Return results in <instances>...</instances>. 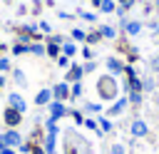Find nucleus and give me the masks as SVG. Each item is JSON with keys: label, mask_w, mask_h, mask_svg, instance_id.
I'll return each instance as SVG.
<instances>
[{"label": "nucleus", "mask_w": 159, "mask_h": 154, "mask_svg": "<svg viewBox=\"0 0 159 154\" xmlns=\"http://www.w3.org/2000/svg\"><path fill=\"white\" fill-rule=\"evenodd\" d=\"M97 124L102 127V132H109V129H112V122H109V119H99Z\"/></svg>", "instance_id": "2eb2a0df"}, {"label": "nucleus", "mask_w": 159, "mask_h": 154, "mask_svg": "<svg viewBox=\"0 0 159 154\" xmlns=\"http://www.w3.org/2000/svg\"><path fill=\"white\" fill-rule=\"evenodd\" d=\"M102 35H104V37H114V30H112V27H107V25H104V27H102Z\"/></svg>", "instance_id": "4be33fe9"}, {"label": "nucleus", "mask_w": 159, "mask_h": 154, "mask_svg": "<svg viewBox=\"0 0 159 154\" xmlns=\"http://www.w3.org/2000/svg\"><path fill=\"white\" fill-rule=\"evenodd\" d=\"M82 70H84V72H92V70H94V62H87V65H84Z\"/></svg>", "instance_id": "7c9ffc66"}, {"label": "nucleus", "mask_w": 159, "mask_h": 154, "mask_svg": "<svg viewBox=\"0 0 159 154\" xmlns=\"http://www.w3.org/2000/svg\"><path fill=\"white\" fill-rule=\"evenodd\" d=\"M132 102H134V104H137V102H142V94H139V89H134V92H132Z\"/></svg>", "instance_id": "bb28decb"}, {"label": "nucleus", "mask_w": 159, "mask_h": 154, "mask_svg": "<svg viewBox=\"0 0 159 154\" xmlns=\"http://www.w3.org/2000/svg\"><path fill=\"white\" fill-rule=\"evenodd\" d=\"M80 17H84V20H94V15H92V12H80Z\"/></svg>", "instance_id": "c756f323"}, {"label": "nucleus", "mask_w": 159, "mask_h": 154, "mask_svg": "<svg viewBox=\"0 0 159 154\" xmlns=\"http://www.w3.org/2000/svg\"><path fill=\"white\" fill-rule=\"evenodd\" d=\"M47 107H50V119H55V122H57L60 117H65V112H67V109H65L60 102H50Z\"/></svg>", "instance_id": "39448f33"}, {"label": "nucleus", "mask_w": 159, "mask_h": 154, "mask_svg": "<svg viewBox=\"0 0 159 154\" xmlns=\"http://www.w3.org/2000/svg\"><path fill=\"white\" fill-rule=\"evenodd\" d=\"M15 79H17V84H22V87H25V75H22V72H20V70H17V72H15Z\"/></svg>", "instance_id": "393cba45"}, {"label": "nucleus", "mask_w": 159, "mask_h": 154, "mask_svg": "<svg viewBox=\"0 0 159 154\" xmlns=\"http://www.w3.org/2000/svg\"><path fill=\"white\" fill-rule=\"evenodd\" d=\"M57 65H60V67H67V65H70V60H67V55H62V57H57Z\"/></svg>", "instance_id": "b1692460"}, {"label": "nucleus", "mask_w": 159, "mask_h": 154, "mask_svg": "<svg viewBox=\"0 0 159 154\" xmlns=\"http://www.w3.org/2000/svg\"><path fill=\"white\" fill-rule=\"evenodd\" d=\"M87 112H99L102 109V104H94V102H87V107H84Z\"/></svg>", "instance_id": "a211bd4d"}, {"label": "nucleus", "mask_w": 159, "mask_h": 154, "mask_svg": "<svg viewBox=\"0 0 159 154\" xmlns=\"http://www.w3.org/2000/svg\"><path fill=\"white\" fill-rule=\"evenodd\" d=\"M7 102H10V107H12V109H17L20 114H22V112L27 109V102H25V99H22L20 94H10V99H7Z\"/></svg>", "instance_id": "20e7f679"}, {"label": "nucleus", "mask_w": 159, "mask_h": 154, "mask_svg": "<svg viewBox=\"0 0 159 154\" xmlns=\"http://www.w3.org/2000/svg\"><path fill=\"white\" fill-rule=\"evenodd\" d=\"M20 117H22V114H20L17 109H12V107H7V109L2 112V119H5L7 127H17V124H20Z\"/></svg>", "instance_id": "f03ea898"}, {"label": "nucleus", "mask_w": 159, "mask_h": 154, "mask_svg": "<svg viewBox=\"0 0 159 154\" xmlns=\"http://www.w3.org/2000/svg\"><path fill=\"white\" fill-rule=\"evenodd\" d=\"M112 154H124V144H112Z\"/></svg>", "instance_id": "aec40b11"}, {"label": "nucleus", "mask_w": 159, "mask_h": 154, "mask_svg": "<svg viewBox=\"0 0 159 154\" xmlns=\"http://www.w3.org/2000/svg\"><path fill=\"white\" fill-rule=\"evenodd\" d=\"M7 67H10V62H7L5 57H0V70H7Z\"/></svg>", "instance_id": "cd10ccee"}, {"label": "nucleus", "mask_w": 159, "mask_h": 154, "mask_svg": "<svg viewBox=\"0 0 159 154\" xmlns=\"http://www.w3.org/2000/svg\"><path fill=\"white\" fill-rule=\"evenodd\" d=\"M50 97H52V92H50V89H42V92H37L35 102H37V104H50Z\"/></svg>", "instance_id": "9b49d317"}, {"label": "nucleus", "mask_w": 159, "mask_h": 154, "mask_svg": "<svg viewBox=\"0 0 159 154\" xmlns=\"http://www.w3.org/2000/svg\"><path fill=\"white\" fill-rule=\"evenodd\" d=\"M2 84H5V82H2V77H0V89H2Z\"/></svg>", "instance_id": "c9c22d12"}, {"label": "nucleus", "mask_w": 159, "mask_h": 154, "mask_svg": "<svg viewBox=\"0 0 159 154\" xmlns=\"http://www.w3.org/2000/svg\"><path fill=\"white\" fill-rule=\"evenodd\" d=\"M75 50H77V47H75V42H65V45H62V52H65L67 57H70V55H75Z\"/></svg>", "instance_id": "4468645a"}, {"label": "nucleus", "mask_w": 159, "mask_h": 154, "mask_svg": "<svg viewBox=\"0 0 159 154\" xmlns=\"http://www.w3.org/2000/svg\"><path fill=\"white\" fill-rule=\"evenodd\" d=\"M124 30H127L129 35H139V32H142V25H139L137 20H129V22H124Z\"/></svg>", "instance_id": "9d476101"}, {"label": "nucleus", "mask_w": 159, "mask_h": 154, "mask_svg": "<svg viewBox=\"0 0 159 154\" xmlns=\"http://www.w3.org/2000/svg\"><path fill=\"white\" fill-rule=\"evenodd\" d=\"M152 67H154V70H159V57H154V60H152Z\"/></svg>", "instance_id": "473e14b6"}, {"label": "nucleus", "mask_w": 159, "mask_h": 154, "mask_svg": "<svg viewBox=\"0 0 159 154\" xmlns=\"http://www.w3.org/2000/svg\"><path fill=\"white\" fill-rule=\"evenodd\" d=\"M84 127H87V129H92V132H99V129H97V122H94V119H84Z\"/></svg>", "instance_id": "6ab92c4d"}, {"label": "nucleus", "mask_w": 159, "mask_h": 154, "mask_svg": "<svg viewBox=\"0 0 159 154\" xmlns=\"http://www.w3.org/2000/svg\"><path fill=\"white\" fill-rule=\"evenodd\" d=\"M52 94L57 97V99H65L70 92H67V82H60V84H55V89H52Z\"/></svg>", "instance_id": "1a4fd4ad"}, {"label": "nucleus", "mask_w": 159, "mask_h": 154, "mask_svg": "<svg viewBox=\"0 0 159 154\" xmlns=\"http://www.w3.org/2000/svg\"><path fill=\"white\" fill-rule=\"evenodd\" d=\"M82 75H84V70H82V67H72L67 77H70V79H77V82H80V77H82Z\"/></svg>", "instance_id": "f8f14e48"}, {"label": "nucleus", "mask_w": 159, "mask_h": 154, "mask_svg": "<svg viewBox=\"0 0 159 154\" xmlns=\"http://www.w3.org/2000/svg\"><path fill=\"white\" fill-rule=\"evenodd\" d=\"M0 154H15V152H12L10 147H5V149H0Z\"/></svg>", "instance_id": "2f4dec72"}, {"label": "nucleus", "mask_w": 159, "mask_h": 154, "mask_svg": "<svg viewBox=\"0 0 159 154\" xmlns=\"http://www.w3.org/2000/svg\"><path fill=\"white\" fill-rule=\"evenodd\" d=\"M32 152H35V154H45V149H40V147H35Z\"/></svg>", "instance_id": "72a5a7b5"}, {"label": "nucleus", "mask_w": 159, "mask_h": 154, "mask_svg": "<svg viewBox=\"0 0 159 154\" xmlns=\"http://www.w3.org/2000/svg\"><path fill=\"white\" fill-rule=\"evenodd\" d=\"M0 137H2L5 147H20V144H22V137H20V132H15V129H10V132H5V134H0Z\"/></svg>", "instance_id": "7ed1b4c3"}, {"label": "nucleus", "mask_w": 159, "mask_h": 154, "mask_svg": "<svg viewBox=\"0 0 159 154\" xmlns=\"http://www.w3.org/2000/svg\"><path fill=\"white\" fill-rule=\"evenodd\" d=\"M147 132H149V129H147V124H144L142 119H134V122H132V134H134V137H147Z\"/></svg>", "instance_id": "423d86ee"}, {"label": "nucleus", "mask_w": 159, "mask_h": 154, "mask_svg": "<svg viewBox=\"0 0 159 154\" xmlns=\"http://www.w3.org/2000/svg\"><path fill=\"white\" fill-rule=\"evenodd\" d=\"M72 37H75V40H80V42H82V40H84V32H82V30H72Z\"/></svg>", "instance_id": "5701e85b"}, {"label": "nucleus", "mask_w": 159, "mask_h": 154, "mask_svg": "<svg viewBox=\"0 0 159 154\" xmlns=\"http://www.w3.org/2000/svg\"><path fill=\"white\" fill-rule=\"evenodd\" d=\"M127 109V97H119L117 102H114V107L109 109V117H117V114H122Z\"/></svg>", "instance_id": "0eeeda50"}, {"label": "nucleus", "mask_w": 159, "mask_h": 154, "mask_svg": "<svg viewBox=\"0 0 159 154\" xmlns=\"http://www.w3.org/2000/svg\"><path fill=\"white\" fill-rule=\"evenodd\" d=\"M0 149H5V142H2V137H0Z\"/></svg>", "instance_id": "f704fd0d"}, {"label": "nucleus", "mask_w": 159, "mask_h": 154, "mask_svg": "<svg viewBox=\"0 0 159 154\" xmlns=\"http://www.w3.org/2000/svg\"><path fill=\"white\" fill-rule=\"evenodd\" d=\"M132 2H134V0H119V5H122L124 10H127V7H132Z\"/></svg>", "instance_id": "c85d7f7f"}, {"label": "nucleus", "mask_w": 159, "mask_h": 154, "mask_svg": "<svg viewBox=\"0 0 159 154\" xmlns=\"http://www.w3.org/2000/svg\"><path fill=\"white\" fill-rule=\"evenodd\" d=\"M30 52H35V55H42V52H45V47H42V45H30Z\"/></svg>", "instance_id": "412c9836"}, {"label": "nucleus", "mask_w": 159, "mask_h": 154, "mask_svg": "<svg viewBox=\"0 0 159 154\" xmlns=\"http://www.w3.org/2000/svg\"><path fill=\"white\" fill-rule=\"evenodd\" d=\"M80 94H82V84H80V82H77V84H75V87H72V97H80Z\"/></svg>", "instance_id": "a878e982"}, {"label": "nucleus", "mask_w": 159, "mask_h": 154, "mask_svg": "<svg viewBox=\"0 0 159 154\" xmlns=\"http://www.w3.org/2000/svg\"><path fill=\"white\" fill-rule=\"evenodd\" d=\"M99 7H102V12H114V2L112 0H102Z\"/></svg>", "instance_id": "ddd939ff"}, {"label": "nucleus", "mask_w": 159, "mask_h": 154, "mask_svg": "<svg viewBox=\"0 0 159 154\" xmlns=\"http://www.w3.org/2000/svg\"><path fill=\"white\" fill-rule=\"evenodd\" d=\"M47 52H50V55H55V57H60V47H57L55 42H52V45H47Z\"/></svg>", "instance_id": "f3484780"}, {"label": "nucleus", "mask_w": 159, "mask_h": 154, "mask_svg": "<svg viewBox=\"0 0 159 154\" xmlns=\"http://www.w3.org/2000/svg\"><path fill=\"white\" fill-rule=\"evenodd\" d=\"M97 92H99L104 99H112V97H114V92H117V84H114V79H112L109 75L99 77V79H97Z\"/></svg>", "instance_id": "f257e3e1"}, {"label": "nucleus", "mask_w": 159, "mask_h": 154, "mask_svg": "<svg viewBox=\"0 0 159 154\" xmlns=\"http://www.w3.org/2000/svg\"><path fill=\"white\" fill-rule=\"evenodd\" d=\"M12 52H15V55H20V52H30V47H27V45H15Z\"/></svg>", "instance_id": "dca6fc26"}, {"label": "nucleus", "mask_w": 159, "mask_h": 154, "mask_svg": "<svg viewBox=\"0 0 159 154\" xmlns=\"http://www.w3.org/2000/svg\"><path fill=\"white\" fill-rule=\"evenodd\" d=\"M107 70H109L112 75H117V72H124V65H122L119 60H114V57H109V60H107Z\"/></svg>", "instance_id": "6e6552de"}]
</instances>
